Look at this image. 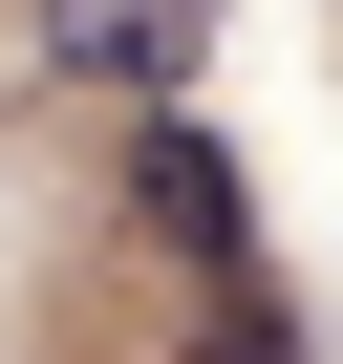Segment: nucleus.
<instances>
[{"mask_svg": "<svg viewBox=\"0 0 343 364\" xmlns=\"http://www.w3.org/2000/svg\"><path fill=\"white\" fill-rule=\"evenodd\" d=\"M129 215H150V236H172V257H194V279H215V300H236V279H258V193H236V150H215V129H194V107H150V129H129Z\"/></svg>", "mask_w": 343, "mask_h": 364, "instance_id": "1", "label": "nucleus"}, {"mask_svg": "<svg viewBox=\"0 0 343 364\" xmlns=\"http://www.w3.org/2000/svg\"><path fill=\"white\" fill-rule=\"evenodd\" d=\"M43 65L65 86H129V107H172L215 65V0H43Z\"/></svg>", "mask_w": 343, "mask_h": 364, "instance_id": "2", "label": "nucleus"}, {"mask_svg": "<svg viewBox=\"0 0 343 364\" xmlns=\"http://www.w3.org/2000/svg\"><path fill=\"white\" fill-rule=\"evenodd\" d=\"M215 364H300V321H279V279H236V300H215Z\"/></svg>", "mask_w": 343, "mask_h": 364, "instance_id": "3", "label": "nucleus"}]
</instances>
